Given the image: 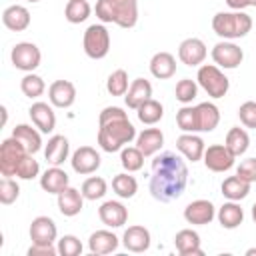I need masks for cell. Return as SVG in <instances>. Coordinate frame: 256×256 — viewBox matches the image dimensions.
I'll list each match as a JSON object with an SVG mask.
<instances>
[{
    "instance_id": "4fadbf2b",
    "label": "cell",
    "mask_w": 256,
    "mask_h": 256,
    "mask_svg": "<svg viewBox=\"0 0 256 256\" xmlns=\"http://www.w3.org/2000/svg\"><path fill=\"white\" fill-rule=\"evenodd\" d=\"M216 216V208L210 200H194L190 202L186 208H184V220L188 224H194V226H204V224H210Z\"/></svg>"
},
{
    "instance_id": "9a60e30c",
    "label": "cell",
    "mask_w": 256,
    "mask_h": 256,
    "mask_svg": "<svg viewBox=\"0 0 256 256\" xmlns=\"http://www.w3.org/2000/svg\"><path fill=\"white\" fill-rule=\"evenodd\" d=\"M48 100L56 108H70L76 102V86L70 80H54L48 88Z\"/></svg>"
},
{
    "instance_id": "c3c4849f",
    "label": "cell",
    "mask_w": 256,
    "mask_h": 256,
    "mask_svg": "<svg viewBox=\"0 0 256 256\" xmlns=\"http://www.w3.org/2000/svg\"><path fill=\"white\" fill-rule=\"evenodd\" d=\"M58 246L54 244H32L28 248V256H56Z\"/></svg>"
},
{
    "instance_id": "11a10c76",
    "label": "cell",
    "mask_w": 256,
    "mask_h": 256,
    "mask_svg": "<svg viewBox=\"0 0 256 256\" xmlns=\"http://www.w3.org/2000/svg\"><path fill=\"white\" fill-rule=\"evenodd\" d=\"M26 2H40V0H26Z\"/></svg>"
},
{
    "instance_id": "d4e9b609",
    "label": "cell",
    "mask_w": 256,
    "mask_h": 256,
    "mask_svg": "<svg viewBox=\"0 0 256 256\" xmlns=\"http://www.w3.org/2000/svg\"><path fill=\"white\" fill-rule=\"evenodd\" d=\"M118 236L110 230H96L88 238V248L92 254H110L118 250Z\"/></svg>"
},
{
    "instance_id": "8d00e7d4",
    "label": "cell",
    "mask_w": 256,
    "mask_h": 256,
    "mask_svg": "<svg viewBox=\"0 0 256 256\" xmlns=\"http://www.w3.org/2000/svg\"><path fill=\"white\" fill-rule=\"evenodd\" d=\"M120 164L126 172H138L144 166V154L138 146H124L120 152Z\"/></svg>"
},
{
    "instance_id": "44dd1931",
    "label": "cell",
    "mask_w": 256,
    "mask_h": 256,
    "mask_svg": "<svg viewBox=\"0 0 256 256\" xmlns=\"http://www.w3.org/2000/svg\"><path fill=\"white\" fill-rule=\"evenodd\" d=\"M174 246L180 256H204V250L200 248V236L192 228H184L176 232Z\"/></svg>"
},
{
    "instance_id": "f5cc1de1",
    "label": "cell",
    "mask_w": 256,
    "mask_h": 256,
    "mask_svg": "<svg viewBox=\"0 0 256 256\" xmlns=\"http://www.w3.org/2000/svg\"><path fill=\"white\" fill-rule=\"evenodd\" d=\"M252 220H254V224H256V202H254V206H252Z\"/></svg>"
},
{
    "instance_id": "ffe728a7",
    "label": "cell",
    "mask_w": 256,
    "mask_h": 256,
    "mask_svg": "<svg viewBox=\"0 0 256 256\" xmlns=\"http://www.w3.org/2000/svg\"><path fill=\"white\" fill-rule=\"evenodd\" d=\"M56 196H58V210L62 212V216H68V218L80 214V210L84 206V200H86L82 196V190H76L72 186H66Z\"/></svg>"
},
{
    "instance_id": "f35d334b",
    "label": "cell",
    "mask_w": 256,
    "mask_h": 256,
    "mask_svg": "<svg viewBox=\"0 0 256 256\" xmlns=\"http://www.w3.org/2000/svg\"><path fill=\"white\" fill-rule=\"evenodd\" d=\"M80 190H82V196L86 200H100L108 192V184L100 176H90V178H86L82 182V188Z\"/></svg>"
},
{
    "instance_id": "ac0fdd59",
    "label": "cell",
    "mask_w": 256,
    "mask_h": 256,
    "mask_svg": "<svg viewBox=\"0 0 256 256\" xmlns=\"http://www.w3.org/2000/svg\"><path fill=\"white\" fill-rule=\"evenodd\" d=\"M28 114H30L32 124L42 134H48V132H52L56 128V114H54V110H52L50 104H46V102H34L28 108Z\"/></svg>"
},
{
    "instance_id": "681fc988",
    "label": "cell",
    "mask_w": 256,
    "mask_h": 256,
    "mask_svg": "<svg viewBox=\"0 0 256 256\" xmlns=\"http://www.w3.org/2000/svg\"><path fill=\"white\" fill-rule=\"evenodd\" d=\"M226 4H228V8H232V10H244V8L250 6L248 0H226Z\"/></svg>"
},
{
    "instance_id": "5b68a950",
    "label": "cell",
    "mask_w": 256,
    "mask_h": 256,
    "mask_svg": "<svg viewBox=\"0 0 256 256\" xmlns=\"http://www.w3.org/2000/svg\"><path fill=\"white\" fill-rule=\"evenodd\" d=\"M196 80H198V86L212 98H224L230 88V80L216 64H202L198 68Z\"/></svg>"
},
{
    "instance_id": "f546056e",
    "label": "cell",
    "mask_w": 256,
    "mask_h": 256,
    "mask_svg": "<svg viewBox=\"0 0 256 256\" xmlns=\"http://www.w3.org/2000/svg\"><path fill=\"white\" fill-rule=\"evenodd\" d=\"M12 136L30 152V154H36L40 148H42V136H40V130L32 128L30 124H18L14 130H12Z\"/></svg>"
},
{
    "instance_id": "9c48e42d",
    "label": "cell",
    "mask_w": 256,
    "mask_h": 256,
    "mask_svg": "<svg viewBox=\"0 0 256 256\" xmlns=\"http://www.w3.org/2000/svg\"><path fill=\"white\" fill-rule=\"evenodd\" d=\"M210 54H212L214 64L220 66V68H224V70H234V68H238V66L242 64V60H244L242 48H240L238 44L230 42V40H222V42L214 44V48H212Z\"/></svg>"
},
{
    "instance_id": "30bf717a",
    "label": "cell",
    "mask_w": 256,
    "mask_h": 256,
    "mask_svg": "<svg viewBox=\"0 0 256 256\" xmlns=\"http://www.w3.org/2000/svg\"><path fill=\"white\" fill-rule=\"evenodd\" d=\"M236 156L224 144H212L204 150V166L212 172H226L234 166Z\"/></svg>"
},
{
    "instance_id": "8fae6325",
    "label": "cell",
    "mask_w": 256,
    "mask_h": 256,
    "mask_svg": "<svg viewBox=\"0 0 256 256\" xmlns=\"http://www.w3.org/2000/svg\"><path fill=\"white\" fill-rule=\"evenodd\" d=\"M70 164H72V170L76 174L86 176V174H92L100 168L102 158L92 146H80L78 150H74V154L70 158Z\"/></svg>"
},
{
    "instance_id": "7a4b0ae2",
    "label": "cell",
    "mask_w": 256,
    "mask_h": 256,
    "mask_svg": "<svg viewBox=\"0 0 256 256\" xmlns=\"http://www.w3.org/2000/svg\"><path fill=\"white\" fill-rule=\"evenodd\" d=\"M98 144L104 152H118L138 134L128 114L118 106H106L98 116Z\"/></svg>"
},
{
    "instance_id": "b9f144b4",
    "label": "cell",
    "mask_w": 256,
    "mask_h": 256,
    "mask_svg": "<svg viewBox=\"0 0 256 256\" xmlns=\"http://www.w3.org/2000/svg\"><path fill=\"white\" fill-rule=\"evenodd\" d=\"M174 94H176V100L182 102V104H190L196 94H198V84L192 80V78H182L176 82V88H174Z\"/></svg>"
},
{
    "instance_id": "484cf974",
    "label": "cell",
    "mask_w": 256,
    "mask_h": 256,
    "mask_svg": "<svg viewBox=\"0 0 256 256\" xmlns=\"http://www.w3.org/2000/svg\"><path fill=\"white\" fill-rule=\"evenodd\" d=\"M40 186L48 194H60L66 186H70V176L60 166H52L40 176Z\"/></svg>"
},
{
    "instance_id": "f1b7e54d",
    "label": "cell",
    "mask_w": 256,
    "mask_h": 256,
    "mask_svg": "<svg viewBox=\"0 0 256 256\" xmlns=\"http://www.w3.org/2000/svg\"><path fill=\"white\" fill-rule=\"evenodd\" d=\"M198 132H212L220 122V110L214 102H200L196 106Z\"/></svg>"
},
{
    "instance_id": "ab89813d",
    "label": "cell",
    "mask_w": 256,
    "mask_h": 256,
    "mask_svg": "<svg viewBox=\"0 0 256 256\" xmlns=\"http://www.w3.org/2000/svg\"><path fill=\"white\" fill-rule=\"evenodd\" d=\"M20 90H22V94L28 96V98H38V96L44 94L46 84H44V80H42L38 74L28 72V74L20 80Z\"/></svg>"
},
{
    "instance_id": "7c38bea8",
    "label": "cell",
    "mask_w": 256,
    "mask_h": 256,
    "mask_svg": "<svg viewBox=\"0 0 256 256\" xmlns=\"http://www.w3.org/2000/svg\"><path fill=\"white\" fill-rule=\"evenodd\" d=\"M208 56V48L200 38H186L178 46V58L186 66H200Z\"/></svg>"
},
{
    "instance_id": "f907efd6",
    "label": "cell",
    "mask_w": 256,
    "mask_h": 256,
    "mask_svg": "<svg viewBox=\"0 0 256 256\" xmlns=\"http://www.w3.org/2000/svg\"><path fill=\"white\" fill-rule=\"evenodd\" d=\"M0 112H2V124H6V120H8V110H6V106H2Z\"/></svg>"
},
{
    "instance_id": "5bb4252c",
    "label": "cell",
    "mask_w": 256,
    "mask_h": 256,
    "mask_svg": "<svg viewBox=\"0 0 256 256\" xmlns=\"http://www.w3.org/2000/svg\"><path fill=\"white\" fill-rule=\"evenodd\" d=\"M30 240L32 244H54L58 236L56 222L50 216H36L30 224Z\"/></svg>"
},
{
    "instance_id": "7402d4cb",
    "label": "cell",
    "mask_w": 256,
    "mask_h": 256,
    "mask_svg": "<svg viewBox=\"0 0 256 256\" xmlns=\"http://www.w3.org/2000/svg\"><path fill=\"white\" fill-rule=\"evenodd\" d=\"M152 98V84L146 78H136L132 80L128 92L124 94V102L130 110H138L146 100Z\"/></svg>"
},
{
    "instance_id": "d6986e66",
    "label": "cell",
    "mask_w": 256,
    "mask_h": 256,
    "mask_svg": "<svg viewBox=\"0 0 256 256\" xmlns=\"http://www.w3.org/2000/svg\"><path fill=\"white\" fill-rule=\"evenodd\" d=\"M150 232H148V228H144V226H128L126 230H124V236H122V244H124V248L126 250H130V252H136V254H140V252H146L148 248H150Z\"/></svg>"
},
{
    "instance_id": "d590c367",
    "label": "cell",
    "mask_w": 256,
    "mask_h": 256,
    "mask_svg": "<svg viewBox=\"0 0 256 256\" xmlns=\"http://www.w3.org/2000/svg\"><path fill=\"white\" fill-rule=\"evenodd\" d=\"M92 8L88 4V0H68L66 8H64V18L70 24H80L90 16Z\"/></svg>"
},
{
    "instance_id": "816d5d0a",
    "label": "cell",
    "mask_w": 256,
    "mask_h": 256,
    "mask_svg": "<svg viewBox=\"0 0 256 256\" xmlns=\"http://www.w3.org/2000/svg\"><path fill=\"white\" fill-rule=\"evenodd\" d=\"M246 256H256V248H248L246 250Z\"/></svg>"
},
{
    "instance_id": "f6af8a7d",
    "label": "cell",
    "mask_w": 256,
    "mask_h": 256,
    "mask_svg": "<svg viewBox=\"0 0 256 256\" xmlns=\"http://www.w3.org/2000/svg\"><path fill=\"white\" fill-rule=\"evenodd\" d=\"M58 254L60 256H78V254H82V242L74 234H64L58 240Z\"/></svg>"
},
{
    "instance_id": "ba28073f",
    "label": "cell",
    "mask_w": 256,
    "mask_h": 256,
    "mask_svg": "<svg viewBox=\"0 0 256 256\" xmlns=\"http://www.w3.org/2000/svg\"><path fill=\"white\" fill-rule=\"evenodd\" d=\"M10 60H12L14 68H18L22 72H34L40 66L42 52L32 42H18V44H14V48L10 52Z\"/></svg>"
},
{
    "instance_id": "7dc6e473",
    "label": "cell",
    "mask_w": 256,
    "mask_h": 256,
    "mask_svg": "<svg viewBox=\"0 0 256 256\" xmlns=\"http://www.w3.org/2000/svg\"><path fill=\"white\" fill-rule=\"evenodd\" d=\"M236 174H238L242 180L254 184V182H256V158H246V160H242L240 166L236 168Z\"/></svg>"
},
{
    "instance_id": "2e32d148",
    "label": "cell",
    "mask_w": 256,
    "mask_h": 256,
    "mask_svg": "<svg viewBox=\"0 0 256 256\" xmlns=\"http://www.w3.org/2000/svg\"><path fill=\"white\" fill-rule=\"evenodd\" d=\"M176 148L178 152L190 160V162H198L204 158V150H206V144L204 140L196 134V132H184L176 138Z\"/></svg>"
},
{
    "instance_id": "8992f818",
    "label": "cell",
    "mask_w": 256,
    "mask_h": 256,
    "mask_svg": "<svg viewBox=\"0 0 256 256\" xmlns=\"http://www.w3.org/2000/svg\"><path fill=\"white\" fill-rule=\"evenodd\" d=\"M82 46L88 58L92 60H102L110 52V32L106 30L104 24H90L84 32Z\"/></svg>"
},
{
    "instance_id": "bcb514c9",
    "label": "cell",
    "mask_w": 256,
    "mask_h": 256,
    "mask_svg": "<svg viewBox=\"0 0 256 256\" xmlns=\"http://www.w3.org/2000/svg\"><path fill=\"white\" fill-rule=\"evenodd\" d=\"M238 118L246 128H256V102L248 100L244 104H240L238 108Z\"/></svg>"
},
{
    "instance_id": "ee69618b",
    "label": "cell",
    "mask_w": 256,
    "mask_h": 256,
    "mask_svg": "<svg viewBox=\"0 0 256 256\" xmlns=\"http://www.w3.org/2000/svg\"><path fill=\"white\" fill-rule=\"evenodd\" d=\"M20 196V186L16 180H12V176H4L0 180V202L4 206L16 202V198Z\"/></svg>"
},
{
    "instance_id": "db71d44e",
    "label": "cell",
    "mask_w": 256,
    "mask_h": 256,
    "mask_svg": "<svg viewBox=\"0 0 256 256\" xmlns=\"http://www.w3.org/2000/svg\"><path fill=\"white\" fill-rule=\"evenodd\" d=\"M248 4H250V6H256V0H248Z\"/></svg>"
},
{
    "instance_id": "277c9868",
    "label": "cell",
    "mask_w": 256,
    "mask_h": 256,
    "mask_svg": "<svg viewBox=\"0 0 256 256\" xmlns=\"http://www.w3.org/2000/svg\"><path fill=\"white\" fill-rule=\"evenodd\" d=\"M212 30L224 40H236L244 38L252 30V18L244 10H232V12H218L212 18Z\"/></svg>"
},
{
    "instance_id": "603a6c76",
    "label": "cell",
    "mask_w": 256,
    "mask_h": 256,
    "mask_svg": "<svg viewBox=\"0 0 256 256\" xmlns=\"http://www.w3.org/2000/svg\"><path fill=\"white\" fill-rule=\"evenodd\" d=\"M68 154H70V144H68V138L62 134L52 136L44 148V158L52 166H62L68 160Z\"/></svg>"
},
{
    "instance_id": "74e56055",
    "label": "cell",
    "mask_w": 256,
    "mask_h": 256,
    "mask_svg": "<svg viewBox=\"0 0 256 256\" xmlns=\"http://www.w3.org/2000/svg\"><path fill=\"white\" fill-rule=\"evenodd\" d=\"M128 88H130V84H128V72L124 68L114 70L108 76V80H106V90H108L110 96H124L128 92Z\"/></svg>"
},
{
    "instance_id": "d6a6232c",
    "label": "cell",
    "mask_w": 256,
    "mask_h": 256,
    "mask_svg": "<svg viewBox=\"0 0 256 256\" xmlns=\"http://www.w3.org/2000/svg\"><path fill=\"white\" fill-rule=\"evenodd\" d=\"M224 146L238 158V156H242V154L248 150V146H250V136H248V132H246L244 128L234 126V128L228 130L226 140H224Z\"/></svg>"
},
{
    "instance_id": "1f68e13d",
    "label": "cell",
    "mask_w": 256,
    "mask_h": 256,
    "mask_svg": "<svg viewBox=\"0 0 256 256\" xmlns=\"http://www.w3.org/2000/svg\"><path fill=\"white\" fill-rule=\"evenodd\" d=\"M250 182H246V180H242L238 174H234V176H228V178H224V182H222V186H220V190H222V194L228 198V200H244L248 194H250Z\"/></svg>"
},
{
    "instance_id": "60d3db41",
    "label": "cell",
    "mask_w": 256,
    "mask_h": 256,
    "mask_svg": "<svg viewBox=\"0 0 256 256\" xmlns=\"http://www.w3.org/2000/svg\"><path fill=\"white\" fill-rule=\"evenodd\" d=\"M176 124L182 132H198V118H196V106L184 104L176 112Z\"/></svg>"
},
{
    "instance_id": "7bdbcfd3",
    "label": "cell",
    "mask_w": 256,
    "mask_h": 256,
    "mask_svg": "<svg viewBox=\"0 0 256 256\" xmlns=\"http://www.w3.org/2000/svg\"><path fill=\"white\" fill-rule=\"evenodd\" d=\"M38 174H40L38 160H34V154H26L22 158V162L18 164V168H16V178H20V180H32Z\"/></svg>"
},
{
    "instance_id": "52a82bcc",
    "label": "cell",
    "mask_w": 256,
    "mask_h": 256,
    "mask_svg": "<svg viewBox=\"0 0 256 256\" xmlns=\"http://www.w3.org/2000/svg\"><path fill=\"white\" fill-rule=\"evenodd\" d=\"M26 154H30V152L14 136L2 140V144H0V172H2V176H16V168Z\"/></svg>"
},
{
    "instance_id": "4316f807",
    "label": "cell",
    "mask_w": 256,
    "mask_h": 256,
    "mask_svg": "<svg viewBox=\"0 0 256 256\" xmlns=\"http://www.w3.org/2000/svg\"><path fill=\"white\" fill-rule=\"evenodd\" d=\"M150 72L158 80L172 78L176 74V58L170 52H156L150 60Z\"/></svg>"
},
{
    "instance_id": "4dcf8cb0",
    "label": "cell",
    "mask_w": 256,
    "mask_h": 256,
    "mask_svg": "<svg viewBox=\"0 0 256 256\" xmlns=\"http://www.w3.org/2000/svg\"><path fill=\"white\" fill-rule=\"evenodd\" d=\"M218 222L222 228L226 230H234L242 224L244 220V210L240 208V204H236V200H230V202H224L220 208H218Z\"/></svg>"
},
{
    "instance_id": "e0dca14e",
    "label": "cell",
    "mask_w": 256,
    "mask_h": 256,
    "mask_svg": "<svg viewBox=\"0 0 256 256\" xmlns=\"http://www.w3.org/2000/svg\"><path fill=\"white\" fill-rule=\"evenodd\" d=\"M98 216H100L104 226L120 228L128 222V208L118 200H108L98 208Z\"/></svg>"
},
{
    "instance_id": "83f0119b",
    "label": "cell",
    "mask_w": 256,
    "mask_h": 256,
    "mask_svg": "<svg viewBox=\"0 0 256 256\" xmlns=\"http://www.w3.org/2000/svg\"><path fill=\"white\" fill-rule=\"evenodd\" d=\"M164 144V134L160 128H144L136 136V146L142 150L144 156H154Z\"/></svg>"
},
{
    "instance_id": "6da1fadb",
    "label": "cell",
    "mask_w": 256,
    "mask_h": 256,
    "mask_svg": "<svg viewBox=\"0 0 256 256\" xmlns=\"http://www.w3.org/2000/svg\"><path fill=\"white\" fill-rule=\"evenodd\" d=\"M188 186V166L176 152H162L152 160L150 194L158 202H172Z\"/></svg>"
},
{
    "instance_id": "3957f363",
    "label": "cell",
    "mask_w": 256,
    "mask_h": 256,
    "mask_svg": "<svg viewBox=\"0 0 256 256\" xmlns=\"http://www.w3.org/2000/svg\"><path fill=\"white\" fill-rule=\"evenodd\" d=\"M94 12L104 24L134 28L138 22V0H98Z\"/></svg>"
},
{
    "instance_id": "cb8c5ba5",
    "label": "cell",
    "mask_w": 256,
    "mask_h": 256,
    "mask_svg": "<svg viewBox=\"0 0 256 256\" xmlns=\"http://www.w3.org/2000/svg\"><path fill=\"white\" fill-rule=\"evenodd\" d=\"M2 24L12 32H22L30 26V12L26 6L12 4L2 12Z\"/></svg>"
},
{
    "instance_id": "836d02e7",
    "label": "cell",
    "mask_w": 256,
    "mask_h": 256,
    "mask_svg": "<svg viewBox=\"0 0 256 256\" xmlns=\"http://www.w3.org/2000/svg\"><path fill=\"white\" fill-rule=\"evenodd\" d=\"M136 116H138V120H140L142 124L152 126V124H156V122L162 120V116H164V106H162L158 100L150 98V100H146V102L136 110Z\"/></svg>"
},
{
    "instance_id": "e575fe53",
    "label": "cell",
    "mask_w": 256,
    "mask_h": 256,
    "mask_svg": "<svg viewBox=\"0 0 256 256\" xmlns=\"http://www.w3.org/2000/svg\"><path fill=\"white\" fill-rule=\"evenodd\" d=\"M112 190L120 198H132L138 192V182L132 176V172H122V174H116L112 178Z\"/></svg>"
}]
</instances>
